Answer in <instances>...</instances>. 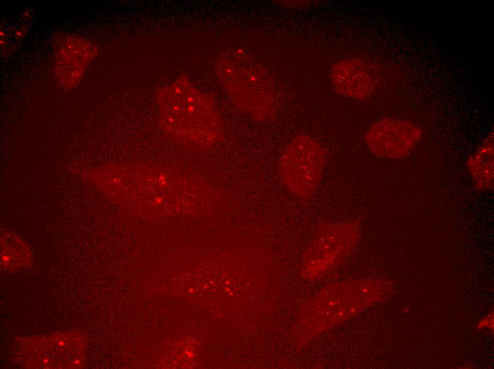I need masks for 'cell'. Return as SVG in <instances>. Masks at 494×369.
<instances>
[{"label":"cell","mask_w":494,"mask_h":369,"mask_svg":"<svg viewBox=\"0 0 494 369\" xmlns=\"http://www.w3.org/2000/svg\"><path fill=\"white\" fill-rule=\"evenodd\" d=\"M64 345H65V343H64L63 341H59V346H60L62 347V346H64Z\"/></svg>","instance_id":"cell-9"},{"label":"cell","mask_w":494,"mask_h":369,"mask_svg":"<svg viewBox=\"0 0 494 369\" xmlns=\"http://www.w3.org/2000/svg\"><path fill=\"white\" fill-rule=\"evenodd\" d=\"M75 363V364H77V365H79V360H76Z\"/></svg>","instance_id":"cell-10"},{"label":"cell","mask_w":494,"mask_h":369,"mask_svg":"<svg viewBox=\"0 0 494 369\" xmlns=\"http://www.w3.org/2000/svg\"><path fill=\"white\" fill-rule=\"evenodd\" d=\"M359 237L354 223L322 224L304 252V269L319 274L336 266L356 248Z\"/></svg>","instance_id":"cell-5"},{"label":"cell","mask_w":494,"mask_h":369,"mask_svg":"<svg viewBox=\"0 0 494 369\" xmlns=\"http://www.w3.org/2000/svg\"><path fill=\"white\" fill-rule=\"evenodd\" d=\"M329 78L339 94L356 100L370 97L378 87L375 67L366 60L356 57L336 62L330 70Z\"/></svg>","instance_id":"cell-7"},{"label":"cell","mask_w":494,"mask_h":369,"mask_svg":"<svg viewBox=\"0 0 494 369\" xmlns=\"http://www.w3.org/2000/svg\"><path fill=\"white\" fill-rule=\"evenodd\" d=\"M159 125L172 141L207 150L224 140L221 116L212 96L181 75L158 93Z\"/></svg>","instance_id":"cell-2"},{"label":"cell","mask_w":494,"mask_h":369,"mask_svg":"<svg viewBox=\"0 0 494 369\" xmlns=\"http://www.w3.org/2000/svg\"><path fill=\"white\" fill-rule=\"evenodd\" d=\"M104 175L106 192L119 202L169 213L206 208L216 196L202 178L165 166H116Z\"/></svg>","instance_id":"cell-1"},{"label":"cell","mask_w":494,"mask_h":369,"mask_svg":"<svg viewBox=\"0 0 494 369\" xmlns=\"http://www.w3.org/2000/svg\"><path fill=\"white\" fill-rule=\"evenodd\" d=\"M485 145L467 162L475 189L483 192L493 189V142Z\"/></svg>","instance_id":"cell-8"},{"label":"cell","mask_w":494,"mask_h":369,"mask_svg":"<svg viewBox=\"0 0 494 369\" xmlns=\"http://www.w3.org/2000/svg\"><path fill=\"white\" fill-rule=\"evenodd\" d=\"M422 138L419 126L405 119L385 117L373 123L364 136L368 150L384 159H402L415 150Z\"/></svg>","instance_id":"cell-6"},{"label":"cell","mask_w":494,"mask_h":369,"mask_svg":"<svg viewBox=\"0 0 494 369\" xmlns=\"http://www.w3.org/2000/svg\"><path fill=\"white\" fill-rule=\"evenodd\" d=\"M216 75L234 104L260 122L272 121L277 101L272 79L251 55L239 49L221 53L216 60Z\"/></svg>","instance_id":"cell-3"},{"label":"cell","mask_w":494,"mask_h":369,"mask_svg":"<svg viewBox=\"0 0 494 369\" xmlns=\"http://www.w3.org/2000/svg\"><path fill=\"white\" fill-rule=\"evenodd\" d=\"M326 163V153L322 144L306 133H299L284 148L278 160V172L291 194L308 202L320 184Z\"/></svg>","instance_id":"cell-4"}]
</instances>
